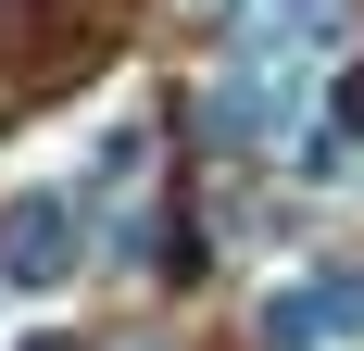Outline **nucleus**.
Instances as JSON below:
<instances>
[{
	"instance_id": "nucleus-3",
	"label": "nucleus",
	"mask_w": 364,
	"mask_h": 351,
	"mask_svg": "<svg viewBox=\"0 0 364 351\" xmlns=\"http://www.w3.org/2000/svg\"><path fill=\"white\" fill-rule=\"evenodd\" d=\"M0 264L26 288H63L75 276V188H26V201L0 213Z\"/></svg>"
},
{
	"instance_id": "nucleus-2",
	"label": "nucleus",
	"mask_w": 364,
	"mask_h": 351,
	"mask_svg": "<svg viewBox=\"0 0 364 351\" xmlns=\"http://www.w3.org/2000/svg\"><path fill=\"white\" fill-rule=\"evenodd\" d=\"M264 339H277V351H327V339H364V276L314 264V276L264 288Z\"/></svg>"
},
{
	"instance_id": "nucleus-1",
	"label": "nucleus",
	"mask_w": 364,
	"mask_h": 351,
	"mask_svg": "<svg viewBox=\"0 0 364 351\" xmlns=\"http://www.w3.org/2000/svg\"><path fill=\"white\" fill-rule=\"evenodd\" d=\"M301 113H314V75H301V63H226V75H214V139H226V151L289 139Z\"/></svg>"
},
{
	"instance_id": "nucleus-4",
	"label": "nucleus",
	"mask_w": 364,
	"mask_h": 351,
	"mask_svg": "<svg viewBox=\"0 0 364 351\" xmlns=\"http://www.w3.org/2000/svg\"><path fill=\"white\" fill-rule=\"evenodd\" d=\"M327 26H339V0H239V38H226V63H301Z\"/></svg>"
}]
</instances>
